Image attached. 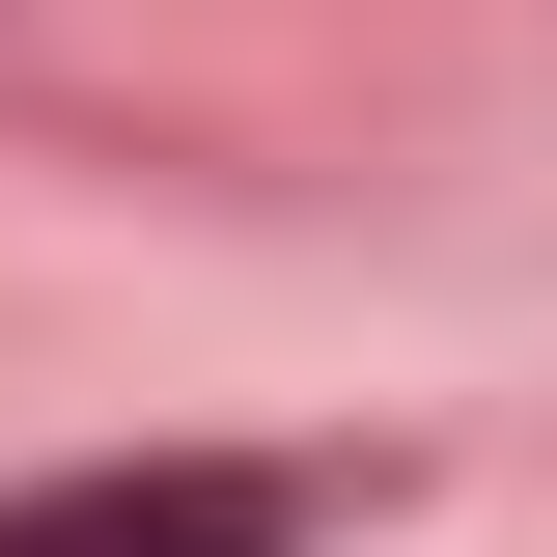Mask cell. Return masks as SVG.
I'll return each instance as SVG.
<instances>
[{
	"instance_id": "obj_1",
	"label": "cell",
	"mask_w": 557,
	"mask_h": 557,
	"mask_svg": "<svg viewBox=\"0 0 557 557\" xmlns=\"http://www.w3.org/2000/svg\"><path fill=\"white\" fill-rule=\"evenodd\" d=\"M0 557H307V474H251V446H139V474H28V502H0Z\"/></svg>"
}]
</instances>
